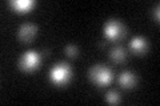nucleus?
Masks as SVG:
<instances>
[{
	"instance_id": "f257e3e1",
	"label": "nucleus",
	"mask_w": 160,
	"mask_h": 106,
	"mask_svg": "<svg viewBox=\"0 0 160 106\" xmlns=\"http://www.w3.org/2000/svg\"><path fill=\"white\" fill-rule=\"evenodd\" d=\"M89 77H91V80L96 85L102 86V85H106L111 81L112 73H111V70L107 67H104V65H95V67H92L91 70H89Z\"/></svg>"
},
{
	"instance_id": "f03ea898",
	"label": "nucleus",
	"mask_w": 160,
	"mask_h": 106,
	"mask_svg": "<svg viewBox=\"0 0 160 106\" xmlns=\"http://www.w3.org/2000/svg\"><path fill=\"white\" fill-rule=\"evenodd\" d=\"M49 77H51L52 82L58 84V85H63L71 78V68H69L66 62L58 64L51 69Z\"/></svg>"
},
{
	"instance_id": "7ed1b4c3",
	"label": "nucleus",
	"mask_w": 160,
	"mask_h": 106,
	"mask_svg": "<svg viewBox=\"0 0 160 106\" xmlns=\"http://www.w3.org/2000/svg\"><path fill=\"white\" fill-rule=\"evenodd\" d=\"M104 33L111 40H118L124 35V27L123 24L118 20H109L104 25Z\"/></svg>"
},
{
	"instance_id": "20e7f679",
	"label": "nucleus",
	"mask_w": 160,
	"mask_h": 106,
	"mask_svg": "<svg viewBox=\"0 0 160 106\" xmlns=\"http://www.w3.org/2000/svg\"><path fill=\"white\" fill-rule=\"evenodd\" d=\"M39 61H40L39 54L36 52H33V50H29V52H26L22 56V58H20V61H19V65L23 70L29 72V70H33L38 67Z\"/></svg>"
},
{
	"instance_id": "39448f33",
	"label": "nucleus",
	"mask_w": 160,
	"mask_h": 106,
	"mask_svg": "<svg viewBox=\"0 0 160 106\" xmlns=\"http://www.w3.org/2000/svg\"><path fill=\"white\" fill-rule=\"evenodd\" d=\"M36 32H38V27L35 24H31V23L23 24L19 28V39L24 43H29L35 37Z\"/></svg>"
},
{
	"instance_id": "423d86ee",
	"label": "nucleus",
	"mask_w": 160,
	"mask_h": 106,
	"mask_svg": "<svg viewBox=\"0 0 160 106\" xmlns=\"http://www.w3.org/2000/svg\"><path fill=\"white\" fill-rule=\"evenodd\" d=\"M129 47H131L132 50H135L136 53H144L147 50V47H148V43L147 40L144 37H135L131 40V44H129Z\"/></svg>"
},
{
	"instance_id": "0eeeda50",
	"label": "nucleus",
	"mask_w": 160,
	"mask_h": 106,
	"mask_svg": "<svg viewBox=\"0 0 160 106\" xmlns=\"http://www.w3.org/2000/svg\"><path fill=\"white\" fill-rule=\"evenodd\" d=\"M119 82L124 88H132L136 84V76L131 72H123L119 76Z\"/></svg>"
},
{
	"instance_id": "6e6552de",
	"label": "nucleus",
	"mask_w": 160,
	"mask_h": 106,
	"mask_svg": "<svg viewBox=\"0 0 160 106\" xmlns=\"http://www.w3.org/2000/svg\"><path fill=\"white\" fill-rule=\"evenodd\" d=\"M109 56H111V58L115 62H123L127 57V53H126V49L123 47H116L111 50V54H109Z\"/></svg>"
},
{
	"instance_id": "1a4fd4ad",
	"label": "nucleus",
	"mask_w": 160,
	"mask_h": 106,
	"mask_svg": "<svg viewBox=\"0 0 160 106\" xmlns=\"http://www.w3.org/2000/svg\"><path fill=\"white\" fill-rule=\"evenodd\" d=\"M32 0H13V2H11V6L16 11H28L32 7Z\"/></svg>"
},
{
	"instance_id": "9d476101",
	"label": "nucleus",
	"mask_w": 160,
	"mask_h": 106,
	"mask_svg": "<svg viewBox=\"0 0 160 106\" xmlns=\"http://www.w3.org/2000/svg\"><path fill=\"white\" fill-rule=\"evenodd\" d=\"M106 99L109 104H118L119 99H120L119 93L116 92V90H109V92L107 93V95H106Z\"/></svg>"
},
{
	"instance_id": "9b49d317",
	"label": "nucleus",
	"mask_w": 160,
	"mask_h": 106,
	"mask_svg": "<svg viewBox=\"0 0 160 106\" xmlns=\"http://www.w3.org/2000/svg\"><path fill=\"white\" fill-rule=\"evenodd\" d=\"M66 53L68 54V56L75 57V56L78 54V48L75 47V45H67V48H66Z\"/></svg>"
},
{
	"instance_id": "f8f14e48",
	"label": "nucleus",
	"mask_w": 160,
	"mask_h": 106,
	"mask_svg": "<svg viewBox=\"0 0 160 106\" xmlns=\"http://www.w3.org/2000/svg\"><path fill=\"white\" fill-rule=\"evenodd\" d=\"M153 15H155V17H156V20H159V4L156 6V8L153 9Z\"/></svg>"
}]
</instances>
